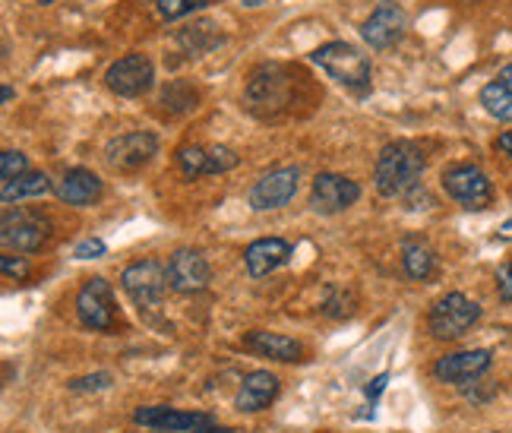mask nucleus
Instances as JSON below:
<instances>
[{"label": "nucleus", "instance_id": "1", "mask_svg": "<svg viewBox=\"0 0 512 433\" xmlns=\"http://www.w3.org/2000/svg\"><path fill=\"white\" fill-rule=\"evenodd\" d=\"M424 174V155L415 143H389L380 149L377 165H373V184H377L380 196L386 200H399V196H408L421 184Z\"/></svg>", "mask_w": 512, "mask_h": 433}, {"label": "nucleus", "instance_id": "2", "mask_svg": "<svg viewBox=\"0 0 512 433\" xmlns=\"http://www.w3.org/2000/svg\"><path fill=\"white\" fill-rule=\"evenodd\" d=\"M310 61L317 64L329 80H336L339 86H345L348 92H367L370 89V61L367 54H361L348 42H326L320 48L310 51Z\"/></svg>", "mask_w": 512, "mask_h": 433}, {"label": "nucleus", "instance_id": "3", "mask_svg": "<svg viewBox=\"0 0 512 433\" xmlns=\"http://www.w3.org/2000/svg\"><path fill=\"white\" fill-rule=\"evenodd\" d=\"M121 288L127 291V298L140 307L143 317L155 320L165 301V288H168V266L159 260H140L130 263L121 272Z\"/></svg>", "mask_w": 512, "mask_h": 433}, {"label": "nucleus", "instance_id": "4", "mask_svg": "<svg viewBox=\"0 0 512 433\" xmlns=\"http://www.w3.org/2000/svg\"><path fill=\"white\" fill-rule=\"evenodd\" d=\"M478 317H481V307L471 298H465V294L452 291L430 307L427 326L437 339H459L478 323Z\"/></svg>", "mask_w": 512, "mask_h": 433}, {"label": "nucleus", "instance_id": "5", "mask_svg": "<svg viewBox=\"0 0 512 433\" xmlns=\"http://www.w3.org/2000/svg\"><path fill=\"white\" fill-rule=\"evenodd\" d=\"M443 190L465 209H487L494 200V187H490L487 174L478 165H452L443 171Z\"/></svg>", "mask_w": 512, "mask_h": 433}, {"label": "nucleus", "instance_id": "6", "mask_svg": "<svg viewBox=\"0 0 512 433\" xmlns=\"http://www.w3.org/2000/svg\"><path fill=\"white\" fill-rule=\"evenodd\" d=\"M76 317H80V323L92 332H111L117 323L111 282H105L102 275L89 279L80 288V294H76Z\"/></svg>", "mask_w": 512, "mask_h": 433}, {"label": "nucleus", "instance_id": "7", "mask_svg": "<svg viewBox=\"0 0 512 433\" xmlns=\"http://www.w3.org/2000/svg\"><path fill=\"white\" fill-rule=\"evenodd\" d=\"M0 241H4L7 250L35 253L48 241V222L29 209H7L4 222H0Z\"/></svg>", "mask_w": 512, "mask_h": 433}, {"label": "nucleus", "instance_id": "8", "mask_svg": "<svg viewBox=\"0 0 512 433\" xmlns=\"http://www.w3.org/2000/svg\"><path fill=\"white\" fill-rule=\"evenodd\" d=\"M152 83H155V67L146 54H127L105 70V86L121 98L143 95L152 89Z\"/></svg>", "mask_w": 512, "mask_h": 433}, {"label": "nucleus", "instance_id": "9", "mask_svg": "<svg viewBox=\"0 0 512 433\" xmlns=\"http://www.w3.org/2000/svg\"><path fill=\"white\" fill-rule=\"evenodd\" d=\"M361 187L358 181H351L345 174H317L310 187V206L320 215H336L345 212L348 206L358 203Z\"/></svg>", "mask_w": 512, "mask_h": 433}, {"label": "nucleus", "instance_id": "10", "mask_svg": "<svg viewBox=\"0 0 512 433\" xmlns=\"http://www.w3.org/2000/svg\"><path fill=\"white\" fill-rule=\"evenodd\" d=\"M408 29V16L396 4V0H383V4L370 13V19L361 26V38L377 51H386L392 45L402 42V35Z\"/></svg>", "mask_w": 512, "mask_h": 433}, {"label": "nucleus", "instance_id": "11", "mask_svg": "<svg viewBox=\"0 0 512 433\" xmlns=\"http://www.w3.org/2000/svg\"><path fill=\"white\" fill-rule=\"evenodd\" d=\"M155 152H159V140L146 130H136V133L114 136L105 146V162L114 171H136V168H143Z\"/></svg>", "mask_w": 512, "mask_h": 433}, {"label": "nucleus", "instance_id": "12", "mask_svg": "<svg viewBox=\"0 0 512 433\" xmlns=\"http://www.w3.org/2000/svg\"><path fill=\"white\" fill-rule=\"evenodd\" d=\"M298 181H301V171L298 168H275L269 174H263L260 181L250 187V206L253 209H282L285 203L294 200V193H298Z\"/></svg>", "mask_w": 512, "mask_h": 433}, {"label": "nucleus", "instance_id": "13", "mask_svg": "<svg viewBox=\"0 0 512 433\" xmlns=\"http://www.w3.org/2000/svg\"><path fill=\"white\" fill-rule=\"evenodd\" d=\"M238 155L228 146H181L177 149V168L187 177V181H196V177H206V174H225L231 168H238Z\"/></svg>", "mask_w": 512, "mask_h": 433}, {"label": "nucleus", "instance_id": "14", "mask_svg": "<svg viewBox=\"0 0 512 433\" xmlns=\"http://www.w3.org/2000/svg\"><path fill=\"white\" fill-rule=\"evenodd\" d=\"M212 279L209 272V263L200 250H177L174 257L168 260V288L177 291V294H196L203 291Z\"/></svg>", "mask_w": 512, "mask_h": 433}, {"label": "nucleus", "instance_id": "15", "mask_svg": "<svg viewBox=\"0 0 512 433\" xmlns=\"http://www.w3.org/2000/svg\"><path fill=\"white\" fill-rule=\"evenodd\" d=\"M133 421L140 427H152L162 433H184V430H196L209 424V415H200V411H177L168 405H146L133 411Z\"/></svg>", "mask_w": 512, "mask_h": 433}, {"label": "nucleus", "instance_id": "16", "mask_svg": "<svg viewBox=\"0 0 512 433\" xmlns=\"http://www.w3.org/2000/svg\"><path fill=\"white\" fill-rule=\"evenodd\" d=\"M490 367V351L478 348V351H459V354H446L437 364H433V377L440 383H468L478 380L481 373Z\"/></svg>", "mask_w": 512, "mask_h": 433}, {"label": "nucleus", "instance_id": "17", "mask_svg": "<svg viewBox=\"0 0 512 433\" xmlns=\"http://www.w3.org/2000/svg\"><path fill=\"white\" fill-rule=\"evenodd\" d=\"M288 260H291V244L282 238H260L244 250V263L253 279H263V275L275 272Z\"/></svg>", "mask_w": 512, "mask_h": 433}, {"label": "nucleus", "instance_id": "18", "mask_svg": "<svg viewBox=\"0 0 512 433\" xmlns=\"http://www.w3.org/2000/svg\"><path fill=\"white\" fill-rule=\"evenodd\" d=\"M57 196L67 206H89L102 196V177L92 174L89 168H70L64 177L57 181Z\"/></svg>", "mask_w": 512, "mask_h": 433}, {"label": "nucleus", "instance_id": "19", "mask_svg": "<svg viewBox=\"0 0 512 433\" xmlns=\"http://www.w3.org/2000/svg\"><path fill=\"white\" fill-rule=\"evenodd\" d=\"M275 396H279V377L269 370H250L238 392V411H247V415L263 411Z\"/></svg>", "mask_w": 512, "mask_h": 433}, {"label": "nucleus", "instance_id": "20", "mask_svg": "<svg viewBox=\"0 0 512 433\" xmlns=\"http://www.w3.org/2000/svg\"><path fill=\"white\" fill-rule=\"evenodd\" d=\"M244 345L253 354H263V358H272V361H301L304 358V345L298 339L279 336V332H263V329L247 332Z\"/></svg>", "mask_w": 512, "mask_h": 433}, {"label": "nucleus", "instance_id": "21", "mask_svg": "<svg viewBox=\"0 0 512 433\" xmlns=\"http://www.w3.org/2000/svg\"><path fill=\"white\" fill-rule=\"evenodd\" d=\"M247 102L250 108H279L285 102V76L282 67H263L247 86Z\"/></svg>", "mask_w": 512, "mask_h": 433}, {"label": "nucleus", "instance_id": "22", "mask_svg": "<svg viewBox=\"0 0 512 433\" xmlns=\"http://www.w3.org/2000/svg\"><path fill=\"white\" fill-rule=\"evenodd\" d=\"M51 190L48 177L42 171H26L23 177H16V181L4 184V190H0V196H4V203L13 206L19 200H32V196H45Z\"/></svg>", "mask_w": 512, "mask_h": 433}, {"label": "nucleus", "instance_id": "23", "mask_svg": "<svg viewBox=\"0 0 512 433\" xmlns=\"http://www.w3.org/2000/svg\"><path fill=\"white\" fill-rule=\"evenodd\" d=\"M402 269H405L408 279L424 282L433 275V269H437V257H433V250L427 244L408 241L405 250H402Z\"/></svg>", "mask_w": 512, "mask_h": 433}, {"label": "nucleus", "instance_id": "24", "mask_svg": "<svg viewBox=\"0 0 512 433\" xmlns=\"http://www.w3.org/2000/svg\"><path fill=\"white\" fill-rule=\"evenodd\" d=\"M481 105L490 117H497V121H512V89L503 86L500 80L487 83L481 89Z\"/></svg>", "mask_w": 512, "mask_h": 433}, {"label": "nucleus", "instance_id": "25", "mask_svg": "<svg viewBox=\"0 0 512 433\" xmlns=\"http://www.w3.org/2000/svg\"><path fill=\"white\" fill-rule=\"evenodd\" d=\"M177 42L184 45V51L187 54H203V51H209L212 45H219L222 42V35L215 32V26L212 23H193V26H187L181 35H177Z\"/></svg>", "mask_w": 512, "mask_h": 433}, {"label": "nucleus", "instance_id": "26", "mask_svg": "<svg viewBox=\"0 0 512 433\" xmlns=\"http://www.w3.org/2000/svg\"><path fill=\"white\" fill-rule=\"evenodd\" d=\"M196 102H200V92H196L193 86L174 80L165 86L162 92V105L171 111V114H187V111H196Z\"/></svg>", "mask_w": 512, "mask_h": 433}, {"label": "nucleus", "instance_id": "27", "mask_svg": "<svg viewBox=\"0 0 512 433\" xmlns=\"http://www.w3.org/2000/svg\"><path fill=\"white\" fill-rule=\"evenodd\" d=\"M209 0H159L155 10H159L162 19H184L196 10H206Z\"/></svg>", "mask_w": 512, "mask_h": 433}, {"label": "nucleus", "instance_id": "28", "mask_svg": "<svg viewBox=\"0 0 512 433\" xmlns=\"http://www.w3.org/2000/svg\"><path fill=\"white\" fill-rule=\"evenodd\" d=\"M29 171V162L23 152H13L7 149L4 155H0V177H4V184L16 181V177H23Z\"/></svg>", "mask_w": 512, "mask_h": 433}, {"label": "nucleus", "instance_id": "29", "mask_svg": "<svg viewBox=\"0 0 512 433\" xmlns=\"http://www.w3.org/2000/svg\"><path fill=\"white\" fill-rule=\"evenodd\" d=\"M0 269H4L7 279H16V282H23L26 275H29V263L23 257H0Z\"/></svg>", "mask_w": 512, "mask_h": 433}, {"label": "nucleus", "instance_id": "30", "mask_svg": "<svg viewBox=\"0 0 512 433\" xmlns=\"http://www.w3.org/2000/svg\"><path fill=\"white\" fill-rule=\"evenodd\" d=\"M111 386V373H95V377H80L73 380L70 389L73 392H89V389H108Z\"/></svg>", "mask_w": 512, "mask_h": 433}, {"label": "nucleus", "instance_id": "31", "mask_svg": "<svg viewBox=\"0 0 512 433\" xmlns=\"http://www.w3.org/2000/svg\"><path fill=\"white\" fill-rule=\"evenodd\" d=\"M105 241H98V238H89L83 241L80 247H76V260H98V257H105Z\"/></svg>", "mask_w": 512, "mask_h": 433}, {"label": "nucleus", "instance_id": "32", "mask_svg": "<svg viewBox=\"0 0 512 433\" xmlns=\"http://www.w3.org/2000/svg\"><path fill=\"white\" fill-rule=\"evenodd\" d=\"M497 291L506 304H512V263L497 272Z\"/></svg>", "mask_w": 512, "mask_h": 433}, {"label": "nucleus", "instance_id": "33", "mask_svg": "<svg viewBox=\"0 0 512 433\" xmlns=\"http://www.w3.org/2000/svg\"><path fill=\"white\" fill-rule=\"evenodd\" d=\"M386 380H389V377H386V373H380V377H373V380H370V386H367V399H370V402H373V399H377V396H380V392L386 389Z\"/></svg>", "mask_w": 512, "mask_h": 433}, {"label": "nucleus", "instance_id": "34", "mask_svg": "<svg viewBox=\"0 0 512 433\" xmlns=\"http://www.w3.org/2000/svg\"><path fill=\"white\" fill-rule=\"evenodd\" d=\"M497 149L512 159V130H509V133H503V136H497Z\"/></svg>", "mask_w": 512, "mask_h": 433}, {"label": "nucleus", "instance_id": "35", "mask_svg": "<svg viewBox=\"0 0 512 433\" xmlns=\"http://www.w3.org/2000/svg\"><path fill=\"white\" fill-rule=\"evenodd\" d=\"M193 433H234V430H228V427H219V424H203V427H196Z\"/></svg>", "mask_w": 512, "mask_h": 433}, {"label": "nucleus", "instance_id": "36", "mask_svg": "<svg viewBox=\"0 0 512 433\" xmlns=\"http://www.w3.org/2000/svg\"><path fill=\"white\" fill-rule=\"evenodd\" d=\"M500 83H503V86H509V89H512V64H509V67H503V70H500Z\"/></svg>", "mask_w": 512, "mask_h": 433}, {"label": "nucleus", "instance_id": "37", "mask_svg": "<svg viewBox=\"0 0 512 433\" xmlns=\"http://www.w3.org/2000/svg\"><path fill=\"white\" fill-rule=\"evenodd\" d=\"M35 4H42V7H48V4H54V0H35Z\"/></svg>", "mask_w": 512, "mask_h": 433}, {"label": "nucleus", "instance_id": "38", "mask_svg": "<svg viewBox=\"0 0 512 433\" xmlns=\"http://www.w3.org/2000/svg\"><path fill=\"white\" fill-rule=\"evenodd\" d=\"M503 231H512V219H509V222H503Z\"/></svg>", "mask_w": 512, "mask_h": 433}]
</instances>
